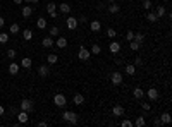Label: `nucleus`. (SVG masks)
Here are the masks:
<instances>
[{"label": "nucleus", "instance_id": "nucleus-1", "mask_svg": "<svg viewBox=\"0 0 172 127\" xmlns=\"http://www.w3.org/2000/svg\"><path fill=\"white\" fill-rule=\"evenodd\" d=\"M62 120H64V122H69L71 126H78V122H79V117H78V114H76V112L65 110V112L62 114Z\"/></svg>", "mask_w": 172, "mask_h": 127}, {"label": "nucleus", "instance_id": "nucleus-2", "mask_svg": "<svg viewBox=\"0 0 172 127\" xmlns=\"http://www.w3.org/2000/svg\"><path fill=\"white\" fill-rule=\"evenodd\" d=\"M78 57H79V60H81V62H86V60H90V57H91V52H90L86 46H79Z\"/></svg>", "mask_w": 172, "mask_h": 127}, {"label": "nucleus", "instance_id": "nucleus-3", "mask_svg": "<svg viewBox=\"0 0 172 127\" xmlns=\"http://www.w3.org/2000/svg\"><path fill=\"white\" fill-rule=\"evenodd\" d=\"M110 81H112V84L121 86V84H122V81H124V76H122L119 71H114V72L110 74Z\"/></svg>", "mask_w": 172, "mask_h": 127}, {"label": "nucleus", "instance_id": "nucleus-4", "mask_svg": "<svg viewBox=\"0 0 172 127\" xmlns=\"http://www.w3.org/2000/svg\"><path fill=\"white\" fill-rule=\"evenodd\" d=\"M53 103H55V107H59V108H64V107H65V103H67V100H65V95H62V93H57V95L53 96Z\"/></svg>", "mask_w": 172, "mask_h": 127}, {"label": "nucleus", "instance_id": "nucleus-5", "mask_svg": "<svg viewBox=\"0 0 172 127\" xmlns=\"http://www.w3.org/2000/svg\"><path fill=\"white\" fill-rule=\"evenodd\" d=\"M19 107H21V110H26V112H31V110H33V101H31V100H28V98H24V100H21Z\"/></svg>", "mask_w": 172, "mask_h": 127}, {"label": "nucleus", "instance_id": "nucleus-6", "mask_svg": "<svg viewBox=\"0 0 172 127\" xmlns=\"http://www.w3.org/2000/svg\"><path fill=\"white\" fill-rule=\"evenodd\" d=\"M146 96H148V100H152V101H155V100H159V96H160V93H159V89L157 88H150L148 89V93H145Z\"/></svg>", "mask_w": 172, "mask_h": 127}, {"label": "nucleus", "instance_id": "nucleus-7", "mask_svg": "<svg viewBox=\"0 0 172 127\" xmlns=\"http://www.w3.org/2000/svg\"><path fill=\"white\" fill-rule=\"evenodd\" d=\"M65 26H67V29H76V28H78V19L72 17V15H69V17L65 19Z\"/></svg>", "mask_w": 172, "mask_h": 127}, {"label": "nucleus", "instance_id": "nucleus-8", "mask_svg": "<svg viewBox=\"0 0 172 127\" xmlns=\"http://www.w3.org/2000/svg\"><path fill=\"white\" fill-rule=\"evenodd\" d=\"M28 120H29V115H28V112H26V110L17 112V122H19V124H26Z\"/></svg>", "mask_w": 172, "mask_h": 127}, {"label": "nucleus", "instance_id": "nucleus-9", "mask_svg": "<svg viewBox=\"0 0 172 127\" xmlns=\"http://www.w3.org/2000/svg\"><path fill=\"white\" fill-rule=\"evenodd\" d=\"M124 114H126V110H124L122 105H115V107L112 108V115H114V117H122Z\"/></svg>", "mask_w": 172, "mask_h": 127}, {"label": "nucleus", "instance_id": "nucleus-10", "mask_svg": "<svg viewBox=\"0 0 172 127\" xmlns=\"http://www.w3.org/2000/svg\"><path fill=\"white\" fill-rule=\"evenodd\" d=\"M160 122H162V126H169V124L172 122L171 114H169V112H164V114L160 115Z\"/></svg>", "mask_w": 172, "mask_h": 127}, {"label": "nucleus", "instance_id": "nucleus-11", "mask_svg": "<svg viewBox=\"0 0 172 127\" xmlns=\"http://www.w3.org/2000/svg\"><path fill=\"white\" fill-rule=\"evenodd\" d=\"M90 29H91L93 33H98V31L102 29V22H100V21H96V19H93V21L90 22Z\"/></svg>", "mask_w": 172, "mask_h": 127}, {"label": "nucleus", "instance_id": "nucleus-12", "mask_svg": "<svg viewBox=\"0 0 172 127\" xmlns=\"http://www.w3.org/2000/svg\"><path fill=\"white\" fill-rule=\"evenodd\" d=\"M41 45H43L45 48H52V46H55V40H53L52 36H47V38H43Z\"/></svg>", "mask_w": 172, "mask_h": 127}, {"label": "nucleus", "instance_id": "nucleus-13", "mask_svg": "<svg viewBox=\"0 0 172 127\" xmlns=\"http://www.w3.org/2000/svg\"><path fill=\"white\" fill-rule=\"evenodd\" d=\"M48 74H50L48 65H40V67H38V76H40V77H47Z\"/></svg>", "mask_w": 172, "mask_h": 127}, {"label": "nucleus", "instance_id": "nucleus-14", "mask_svg": "<svg viewBox=\"0 0 172 127\" xmlns=\"http://www.w3.org/2000/svg\"><path fill=\"white\" fill-rule=\"evenodd\" d=\"M133 96H134L136 100H143V98H145V89H141V88H134V89H133Z\"/></svg>", "mask_w": 172, "mask_h": 127}, {"label": "nucleus", "instance_id": "nucleus-15", "mask_svg": "<svg viewBox=\"0 0 172 127\" xmlns=\"http://www.w3.org/2000/svg\"><path fill=\"white\" fill-rule=\"evenodd\" d=\"M165 14H167L165 7H164V5H157V9H155V15H157L159 19H162V17H164Z\"/></svg>", "mask_w": 172, "mask_h": 127}, {"label": "nucleus", "instance_id": "nucleus-16", "mask_svg": "<svg viewBox=\"0 0 172 127\" xmlns=\"http://www.w3.org/2000/svg\"><path fill=\"white\" fill-rule=\"evenodd\" d=\"M55 46H57V48H65V46H67V40H65V36H59L57 41H55Z\"/></svg>", "mask_w": 172, "mask_h": 127}, {"label": "nucleus", "instance_id": "nucleus-17", "mask_svg": "<svg viewBox=\"0 0 172 127\" xmlns=\"http://www.w3.org/2000/svg\"><path fill=\"white\" fill-rule=\"evenodd\" d=\"M109 50H110L112 53H119V52H121V43H119V41H112V43L109 45Z\"/></svg>", "mask_w": 172, "mask_h": 127}, {"label": "nucleus", "instance_id": "nucleus-18", "mask_svg": "<svg viewBox=\"0 0 172 127\" xmlns=\"http://www.w3.org/2000/svg\"><path fill=\"white\" fill-rule=\"evenodd\" d=\"M57 7H59V10H60V12H62L64 15L71 12V5H69V3H65V2H64V3H59Z\"/></svg>", "mask_w": 172, "mask_h": 127}, {"label": "nucleus", "instance_id": "nucleus-19", "mask_svg": "<svg viewBox=\"0 0 172 127\" xmlns=\"http://www.w3.org/2000/svg\"><path fill=\"white\" fill-rule=\"evenodd\" d=\"M19 69H21V65H17L16 62H10V65H9V72H10V76H16V74L19 72Z\"/></svg>", "mask_w": 172, "mask_h": 127}, {"label": "nucleus", "instance_id": "nucleus-20", "mask_svg": "<svg viewBox=\"0 0 172 127\" xmlns=\"http://www.w3.org/2000/svg\"><path fill=\"white\" fill-rule=\"evenodd\" d=\"M72 103H74V105H78V107H79V105H83V103H84V96H83V95H79V93H78V95H74Z\"/></svg>", "mask_w": 172, "mask_h": 127}, {"label": "nucleus", "instance_id": "nucleus-21", "mask_svg": "<svg viewBox=\"0 0 172 127\" xmlns=\"http://www.w3.org/2000/svg\"><path fill=\"white\" fill-rule=\"evenodd\" d=\"M133 126H136V127H145L146 126V120H145V117L143 115H140L134 122H133Z\"/></svg>", "mask_w": 172, "mask_h": 127}, {"label": "nucleus", "instance_id": "nucleus-22", "mask_svg": "<svg viewBox=\"0 0 172 127\" xmlns=\"http://www.w3.org/2000/svg\"><path fill=\"white\" fill-rule=\"evenodd\" d=\"M119 10H121V5H119V3H115V2H112V3L109 5V12H110V14H117Z\"/></svg>", "mask_w": 172, "mask_h": 127}, {"label": "nucleus", "instance_id": "nucleus-23", "mask_svg": "<svg viewBox=\"0 0 172 127\" xmlns=\"http://www.w3.org/2000/svg\"><path fill=\"white\" fill-rule=\"evenodd\" d=\"M21 14H22V17H29V15L33 14V7H31V5H24Z\"/></svg>", "mask_w": 172, "mask_h": 127}, {"label": "nucleus", "instance_id": "nucleus-24", "mask_svg": "<svg viewBox=\"0 0 172 127\" xmlns=\"http://www.w3.org/2000/svg\"><path fill=\"white\" fill-rule=\"evenodd\" d=\"M33 65V60L29 58V57H24L22 60H21V67H24V69H29Z\"/></svg>", "mask_w": 172, "mask_h": 127}, {"label": "nucleus", "instance_id": "nucleus-25", "mask_svg": "<svg viewBox=\"0 0 172 127\" xmlns=\"http://www.w3.org/2000/svg\"><path fill=\"white\" fill-rule=\"evenodd\" d=\"M146 21H148V22H157V21H159V17L155 15V12L146 10Z\"/></svg>", "mask_w": 172, "mask_h": 127}, {"label": "nucleus", "instance_id": "nucleus-26", "mask_svg": "<svg viewBox=\"0 0 172 127\" xmlns=\"http://www.w3.org/2000/svg\"><path fill=\"white\" fill-rule=\"evenodd\" d=\"M126 74H127V76H134V74H136L134 64H127V65H126Z\"/></svg>", "mask_w": 172, "mask_h": 127}, {"label": "nucleus", "instance_id": "nucleus-27", "mask_svg": "<svg viewBox=\"0 0 172 127\" xmlns=\"http://www.w3.org/2000/svg\"><path fill=\"white\" fill-rule=\"evenodd\" d=\"M36 28H38V29H45V28H47V19L38 17V21H36Z\"/></svg>", "mask_w": 172, "mask_h": 127}, {"label": "nucleus", "instance_id": "nucleus-28", "mask_svg": "<svg viewBox=\"0 0 172 127\" xmlns=\"http://www.w3.org/2000/svg\"><path fill=\"white\" fill-rule=\"evenodd\" d=\"M129 46H131V50H133V52H138V50L141 48V43H138V41L131 40V41H129Z\"/></svg>", "mask_w": 172, "mask_h": 127}, {"label": "nucleus", "instance_id": "nucleus-29", "mask_svg": "<svg viewBox=\"0 0 172 127\" xmlns=\"http://www.w3.org/2000/svg\"><path fill=\"white\" fill-rule=\"evenodd\" d=\"M47 62H48V64H52V65H53V64H57V62H59V57H57V55H55V53H50V55H48V57H47Z\"/></svg>", "mask_w": 172, "mask_h": 127}, {"label": "nucleus", "instance_id": "nucleus-30", "mask_svg": "<svg viewBox=\"0 0 172 127\" xmlns=\"http://www.w3.org/2000/svg\"><path fill=\"white\" fill-rule=\"evenodd\" d=\"M90 52H91V55H100V53H102V46H100V45H93Z\"/></svg>", "mask_w": 172, "mask_h": 127}, {"label": "nucleus", "instance_id": "nucleus-31", "mask_svg": "<svg viewBox=\"0 0 172 127\" xmlns=\"http://www.w3.org/2000/svg\"><path fill=\"white\" fill-rule=\"evenodd\" d=\"M57 10V3H53V2H48L47 3V12L50 14V12H55Z\"/></svg>", "mask_w": 172, "mask_h": 127}, {"label": "nucleus", "instance_id": "nucleus-32", "mask_svg": "<svg viewBox=\"0 0 172 127\" xmlns=\"http://www.w3.org/2000/svg\"><path fill=\"white\" fill-rule=\"evenodd\" d=\"M134 41L143 43V41H145V34H143V33H134Z\"/></svg>", "mask_w": 172, "mask_h": 127}, {"label": "nucleus", "instance_id": "nucleus-33", "mask_svg": "<svg viewBox=\"0 0 172 127\" xmlns=\"http://www.w3.org/2000/svg\"><path fill=\"white\" fill-rule=\"evenodd\" d=\"M107 36H109V38H112V40H114V38H115V36H117V31H115V29H114V28H109V29H107Z\"/></svg>", "mask_w": 172, "mask_h": 127}, {"label": "nucleus", "instance_id": "nucleus-34", "mask_svg": "<svg viewBox=\"0 0 172 127\" xmlns=\"http://www.w3.org/2000/svg\"><path fill=\"white\" fill-rule=\"evenodd\" d=\"M22 34H24V40H26V41H29V40L33 38V31H31V29H24Z\"/></svg>", "mask_w": 172, "mask_h": 127}, {"label": "nucleus", "instance_id": "nucleus-35", "mask_svg": "<svg viewBox=\"0 0 172 127\" xmlns=\"http://www.w3.org/2000/svg\"><path fill=\"white\" fill-rule=\"evenodd\" d=\"M19 29H21V28H19V24H16V22H14V24H10V34L19 33Z\"/></svg>", "mask_w": 172, "mask_h": 127}, {"label": "nucleus", "instance_id": "nucleus-36", "mask_svg": "<svg viewBox=\"0 0 172 127\" xmlns=\"http://www.w3.org/2000/svg\"><path fill=\"white\" fill-rule=\"evenodd\" d=\"M141 108H143L145 112H150V110H152V105H150V101H141Z\"/></svg>", "mask_w": 172, "mask_h": 127}, {"label": "nucleus", "instance_id": "nucleus-37", "mask_svg": "<svg viewBox=\"0 0 172 127\" xmlns=\"http://www.w3.org/2000/svg\"><path fill=\"white\" fill-rule=\"evenodd\" d=\"M7 57H9L10 60H14V58H16V50H14V48H9V50H7Z\"/></svg>", "mask_w": 172, "mask_h": 127}, {"label": "nucleus", "instance_id": "nucleus-38", "mask_svg": "<svg viewBox=\"0 0 172 127\" xmlns=\"http://www.w3.org/2000/svg\"><path fill=\"white\" fill-rule=\"evenodd\" d=\"M50 36H52V38H55V36H59V28H57V26H53V28L50 29Z\"/></svg>", "mask_w": 172, "mask_h": 127}, {"label": "nucleus", "instance_id": "nucleus-39", "mask_svg": "<svg viewBox=\"0 0 172 127\" xmlns=\"http://www.w3.org/2000/svg\"><path fill=\"white\" fill-rule=\"evenodd\" d=\"M143 7H145L146 10H150V9L153 7V3H152V0H143Z\"/></svg>", "mask_w": 172, "mask_h": 127}, {"label": "nucleus", "instance_id": "nucleus-40", "mask_svg": "<svg viewBox=\"0 0 172 127\" xmlns=\"http://www.w3.org/2000/svg\"><path fill=\"white\" fill-rule=\"evenodd\" d=\"M9 41V34L7 33H0V43H7Z\"/></svg>", "mask_w": 172, "mask_h": 127}, {"label": "nucleus", "instance_id": "nucleus-41", "mask_svg": "<svg viewBox=\"0 0 172 127\" xmlns=\"http://www.w3.org/2000/svg\"><path fill=\"white\" fill-rule=\"evenodd\" d=\"M126 40H127V41L134 40V31H126Z\"/></svg>", "mask_w": 172, "mask_h": 127}, {"label": "nucleus", "instance_id": "nucleus-42", "mask_svg": "<svg viewBox=\"0 0 172 127\" xmlns=\"http://www.w3.org/2000/svg\"><path fill=\"white\" fill-rule=\"evenodd\" d=\"M121 127H133V122L126 119V120H122V122H121Z\"/></svg>", "mask_w": 172, "mask_h": 127}, {"label": "nucleus", "instance_id": "nucleus-43", "mask_svg": "<svg viewBox=\"0 0 172 127\" xmlns=\"http://www.w3.org/2000/svg\"><path fill=\"white\" fill-rule=\"evenodd\" d=\"M133 64H134V67H138V65H141V64H143V58H141V57H136Z\"/></svg>", "mask_w": 172, "mask_h": 127}, {"label": "nucleus", "instance_id": "nucleus-44", "mask_svg": "<svg viewBox=\"0 0 172 127\" xmlns=\"http://www.w3.org/2000/svg\"><path fill=\"white\" fill-rule=\"evenodd\" d=\"M78 22H88V17H86V15H81V17L78 19Z\"/></svg>", "mask_w": 172, "mask_h": 127}, {"label": "nucleus", "instance_id": "nucleus-45", "mask_svg": "<svg viewBox=\"0 0 172 127\" xmlns=\"http://www.w3.org/2000/svg\"><path fill=\"white\" fill-rule=\"evenodd\" d=\"M10 114H12V115H17V108H16V107H10Z\"/></svg>", "mask_w": 172, "mask_h": 127}, {"label": "nucleus", "instance_id": "nucleus-46", "mask_svg": "<svg viewBox=\"0 0 172 127\" xmlns=\"http://www.w3.org/2000/svg\"><path fill=\"white\" fill-rule=\"evenodd\" d=\"M153 126H162V122H160V119H155V120H153Z\"/></svg>", "mask_w": 172, "mask_h": 127}, {"label": "nucleus", "instance_id": "nucleus-47", "mask_svg": "<svg viewBox=\"0 0 172 127\" xmlns=\"http://www.w3.org/2000/svg\"><path fill=\"white\" fill-rule=\"evenodd\" d=\"M57 15H59L57 10H55V12H50V17H52V19H57Z\"/></svg>", "mask_w": 172, "mask_h": 127}, {"label": "nucleus", "instance_id": "nucleus-48", "mask_svg": "<svg viewBox=\"0 0 172 127\" xmlns=\"http://www.w3.org/2000/svg\"><path fill=\"white\" fill-rule=\"evenodd\" d=\"M38 127H47V122H38Z\"/></svg>", "mask_w": 172, "mask_h": 127}, {"label": "nucleus", "instance_id": "nucleus-49", "mask_svg": "<svg viewBox=\"0 0 172 127\" xmlns=\"http://www.w3.org/2000/svg\"><path fill=\"white\" fill-rule=\"evenodd\" d=\"M3 24H5V19H3V17H0V28H2Z\"/></svg>", "mask_w": 172, "mask_h": 127}, {"label": "nucleus", "instance_id": "nucleus-50", "mask_svg": "<svg viewBox=\"0 0 172 127\" xmlns=\"http://www.w3.org/2000/svg\"><path fill=\"white\" fill-rule=\"evenodd\" d=\"M12 2H14V3H17V5H21V3H22V0H12Z\"/></svg>", "mask_w": 172, "mask_h": 127}, {"label": "nucleus", "instance_id": "nucleus-51", "mask_svg": "<svg viewBox=\"0 0 172 127\" xmlns=\"http://www.w3.org/2000/svg\"><path fill=\"white\" fill-rule=\"evenodd\" d=\"M3 112H5V108H3V107L0 105V115H3Z\"/></svg>", "mask_w": 172, "mask_h": 127}, {"label": "nucleus", "instance_id": "nucleus-52", "mask_svg": "<svg viewBox=\"0 0 172 127\" xmlns=\"http://www.w3.org/2000/svg\"><path fill=\"white\" fill-rule=\"evenodd\" d=\"M29 2H31V3H38V0H29Z\"/></svg>", "mask_w": 172, "mask_h": 127}, {"label": "nucleus", "instance_id": "nucleus-53", "mask_svg": "<svg viewBox=\"0 0 172 127\" xmlns=\"http://www.w3.org/2000/svg\"><path fill=\"white\" fill-rule=\"evenodd\" d=\"M107 2H110V3H112V2H115V0H107Z\"/></svg>", "mask_w": 172, "mask_h": 127}, {"label": "nucleus", "instance_id": "nucleus-54", "mask_svg": "<svg viewBox=\"0 0 172 127\" xmlns=\"http://www.w3.org/2000/svg\"><path fill=\"white\" fill-rule=\"evenodd\" d=\"M0 10H2V5H0Z\"/></svg>", "mask_w": 172, "mask_h": 127}]
</instances>
